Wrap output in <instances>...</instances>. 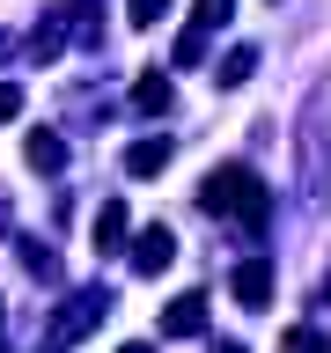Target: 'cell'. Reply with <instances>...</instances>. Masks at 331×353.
Here are the masks:
<instances>
[{
    "label": "cell",
    "mask_w": 331,
    "mask_h": 353,
    "mask_svg": "<svg viewBox=\"0 0 331 353\" xmlns=\"http://www.w3.org/2000/svg\"><path fill=\"white\" fill-rule=\"evenodd\" d=\"M8 118H22V88L15 81H0V125H8Z\"/></svg>",
    "instance_id": "cell-17"
},
{
    "label": "cell",
    "mask_w": 331,
    "mask_h": 353,
    "mask_svg": "<svg viewBox=\"0 0 331 353\" xmlns=\"http://www.w3.org/2000/svg\"><path fill=\"white\" fill-rule=\"evenodd\" d=\"M199 206H206V214H236L250 236L272 221V192H265V176L250 170V162H221V170L199 184Z\"/></svg>",
    "instance_id": "cell-1"
},
{
    "label": "cell",
    "mask_w": 331,
    "mask_h": 353,
    "mask_svg": "<svg viewBox=\"0 0 331 353\" xmlns=\"http://www.w3.org/2000/svg\"><path fill=\"white\" fill-rule=\"evenodd\" d=\"M126 228H132V214H126V199H103V206H96V250H126Z\"/></svg>",
    "instance_id": "cell-6"
},
{
    "label": "cell",
    "mask_w": 331,
    "mask_h": 353,
    "mask_svg": "<svg viewBox=\"0 0 331 353\" xmlns=\"http://www.w3.org/2000/svg\"><path fill=\"white\" fill-rule=\"evenodd\" d=\"M250 74H258V52H250V44H236V52L221 59V74H214V81H221V88H243Z\"/></svg>",
    "instance_id": "cell-11"
},
{
    "label": "cell",
    "mask_w": 331,
    "mask_h": 353,
    "mask_svg": "<svg viewBox=\"0 0 331 353\" xmlns=\"http://www.w3.org/2000/svg\"><path fill=\"white\" fill-rule=\"evenodd\" d=\"M22 272L30 280H59V250H44L37 236H22Z\"/></svg>",
    "instance_id": "cell-10"
},
{
    "label": "cell",
    "mask_w": 331,
    "mask_h": 353,
    "mask_svg": "<svg viewBox=\"0 0 331 353\" xmlns=\"http://www.w3.org/2000/svg\"><path fill=\"white\" fill-rule=\"evenodd\" d=\"M162 170H170V140H162V132L126 148V176H162Z\"/></svg>",
    "instance_id": "cell-7"
},
{
    "label": "cell",
    "mask_w": 331,
    "mask_h": 353,
    "mask_svg": "<svg viewBox=\"0 0 331 353\" xmlns=\"http://www.w3.org/2000/svg\"><path fill=\"white\" fill-rule=\"evenodd\" d=\"M118 353H154V346H118Z\"/></svg>",
    "instance_id": "cell-20"
},
{
    "label": "cell",
    "mask_w": 331,
    "mask_h": 353,
    "mask_svg": "<svg viewBox=\"0 0 331 353\" xmlns=\"http://www.w3.org/2000/svg\"><path fill=\"white\" fill-rule=\"evenodd\" d=\"M170 265H177V236L170 228H140V236H132V272H140V280L170 272Z\"/></svg>",
    "instance_id": "cell-4"
},
{
    "label": "cell",
    "mask_w": 331,
    "mask_h": 353,
    "mask_svg": "<svg viewBox=\"0 0 331 353\" xmlns=\"http://www.w3.org/2000/svg\"><path fill=\"white\" fill-rule=\"evenodd\" d=\"M214 353H243V346H236V339H214Z\"/></svg>",
    "instance_id": "cell-18"
},
{
    "label": "cell",
    "mask_w": 331,
    "mask_h": 353,
    "mask_svg": "<svg viewBox=\"0 0 331 353\" xmlns=\"http://www.w3.org/2000/svg\"><path fill=\"white\" fill-rule=\"evenodd\" d=\"M206 37H214V30H184V37H177V66H206Z\"/></svg>",
    "instance_id": "cell-13"
},
{
    "label": "cell",
    "mask_w": 331,
    "mask_h": 353,
    "mask_svg": "<svg viewBox=\"0 0 331 353\" xmlns=\"http://www.w3.org/2000/svg\"><path fill=\"white\" fill-rule=\"evenodd\" d=\"M228 294H236L243 309H272V258H243L236 272H228Z\"/></svg>",
    "instance_id": "cell-3"
},
{
    "label": "cell",
    "mask_w": 331,
    "mask_h": 353,
    "mask_svg": "<svg viewBox=\"0 0 331 353\" xmlns=\"http://www.w3.org/2000/svg\"><path fill=\"white\" fill-rule=\"evenodd\" d=\"M110 316V287H81V294H66V309H52V346H74L81 331H96Z\"/></svg>",
    "instance_id": "cell-2"
},
{
    "label": "cell",
    "mask_w": 331,
    "mask_h": 353,
    "mask_svg": "<svg viewBox=\"0 0 331 353\" xmlns=\"http://www.w3.org/2000/svg\"><path fill=\"white\" fill-rule=\"evenodd\" d=\"M0 353H8V346H0Z\"/></svg>",
    "instance_id": "cell-21"
},
{
    "label": "cell",
    "mask_w": 331,
    "mask_h": 353,
    "mask_svg": "<svg viewBox=\"0 0 331 353\" xmlns=\"http://www.w3.org/2000/svg\"><path fill=\"white\" fill-rule=\"evenodd\" d=\"M8 52H15V37H8V30H0V59H8Z\"/></svg>",
    "instance_id": "cell-19"
},
{
    "label": "cell",
    "mask_w": 331,
    "mask_h": 353,
    "mask_svg": "<svg viewBox=\"0 0 331 353\" xmlns=\"http://www.w3.org/2000/svg\"><path fill=\"white\" fill-rule=\"evenodd\" d=\"M126 15H132V22H140V30H154V22L170 15V0H126Z\"/></svg>",
    "instance_id": "cell-16"
},
{
    "label": "cell",
    "mask_w": 331,
    "mask_h": 353,
    "mask_svg": "<svg viewBox=\"0 0 331 353\" xmlns=\"http://www.w3.org/2000/svg\"><path fill=\"white\" fill-rule=\"evenodd\" d=\"M192 15H199V30H221V22L236 15V0H192Z\"/></svg>",
    "instance_id": "cell-15"
},
{
    "label": "cell",
    "mask_w": 331,
    "mask_h": 353,
    "mask_svg": "<svg viewBox=\"0 0 331 353\" xmlns=\"http://www.w3.org/2000/svg\"><path fill=\"white\" fill-rule=\"evenodd\" d=\"M59 44H66V15H52L44 30H30V59H59Z\"/></svg>",
    "instance_id": "cell-12"
},
{
    "label": "cell",
    "mask_w": 331,
    "mask_h": 353,
    "mask_svg": "<svg viewBox=\"0 0 331 353\" xmlns=\"http://www.w3.org/2000/svg\"><path fill=\"white\" fill-rule=\"evenodd\" d=\"M280 353H331V346H324V331H317V324H294L280 339Z\"/></svg>",
    "instance_id": "cell-14"
},
{
    "label": "cell",
    "mask_w": 331,
    "mask_h": 353,
    "mask_svg": "<svg viewBox=\"0 0 331 353\" xmlns=\"http://www.w3.org/2000/svg\"><path fill=\"white\" fill-rule=\"evenodd\" d=\"M22 154H30V170H44V176H52V170H66V140H59V132H30V140H22Z\"/></svg>",
    "instance_id": "cell-8"
},
{
    "label": "cell",
    "mask_w": 331,
    "mask_h": 353,
    "mask_svg": "<svg viewBox=\"0 0 331 353\" xmlns=\"http://www.w3.org/2000/svg\"><path fill=\"white\" fill-rule=\"evenodd\" d=\"M206 331V294H177L162 309V339H199Z\"/></svg>",
    "instance_id": "cell-5"
},
{
    "label": "cell",
    "mask_w": 331,
    "mask_h": 353,
    "mask_svg": "<svg viewBox=\"0 0 331 353\" xmlns=\"http://www.w3.org/2000/svg\"><path fill=\"white\" fill-rule=\"evenodd\" d=\"M132 103L148 110V118H162V110L177 103V88H170V74H140V81H132Z\"/></svg>",
    "instance_id": "cell-9"
}]
</instances>
